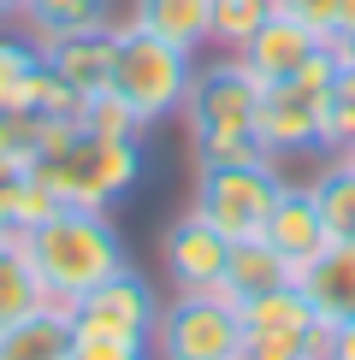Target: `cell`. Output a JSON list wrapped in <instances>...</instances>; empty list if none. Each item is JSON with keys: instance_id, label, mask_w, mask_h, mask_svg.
I'll list each match as a JSON object with an SVG mask.
<instances>
[{"instance_id": "30", "label": "cell", "mask_w": 355, "mask_h": 360, "mask_svg": "<svg viewBox=\"0 0 355 360\" xmlns=\"http://www.w3.org/2000/svg\"><path fill=\"white\" fill-rule=\"evenodd\" d=\"M285 18H296V24H308L314 36H332V24H337V0H273Z\"/></svg>"}, {"instance_id": "31", "label": "cell", "mask_w": 355, "mask_h": 360, "mask_svg": "<svg viewBox=\"0 0 355 360\" xmlns=\"http://www.w3.org/2000/svg\"><path fill=\"white\" fill-rule=\"evenodd\" d=\"M314 360H355V319H344V325H320Z\"/></svg>"}, {"instance_id": "1", "label": "cell", "mask_w": 355, "mask_h": 360, "mask_svg": "<svg viewBox=\"0 0 355 360\" xmlns=\"http://www.w3.org/2000/svg\"><path fill=\"white\" fill-rule=\"evenodd\" d=\"M18 236H24V254L36 266L48 302H66V307L130 266L125 236L107 219V207H59V213H48L42 224H30Z\"/></svg>"}, {"instance_id": "24", "label": "cell", "mask_w": 355, "mask_h": 360, "mask_svg": "<svg viewBox=\"0 0 355 360\" xmlns=\"http://www.w3.org/2000/svg\"><path fill=\"white\" fill-rule=\"evenodd\" d=\"M355 148V59H337L325 83V154Z\"/></svg>"}, {"instance_id": "2", "label": "cell", "mask_w": 355, "mask_h": 360, "mask_svg": "<svg viewBox=\"0 0 355 360\" xmlns=\"http://www.w3.org/2000/svg\"><path fill=\"white\" fill-rule=\"evenodd\" d=\"M337 59L332 48H320L296 77L285 83H266L261 89V107H255V142L266 148V160L278 166H314L325 154V83H332Z\"/></svg>"}, {"instance_id": "5", "label": "cell", "mask_w": 355, "mask_h": 360, "mask_svg": "<svg viewBox=\"0 0 355 360\" xmlns=\"http://www.w3.org/2000/svg\"><path fill=\"white\" fill-rule=\"evenodd\" d=\"M154 360H237L243 349V313L225 290H172L154 313Z\"/></svg>"}, {"instance_id": "33", "label": "cell", "mask_w": 355, "mask_h": 360, "mask_svg": "<svg viewBox=\"0 0 355 360\" xmlns=\"http://www.w3.org/2000/svg\"><path fill=\"white\" fill-rule=\"evenodd\" d=\"M332 36L337 41H355V0H337V24H332ZM325 36V41H332Z\"/></svg>"}, {"instance_id": "6", "label": "cell", "mask_w": 355, "mask_h": 360, "mask_svg": "<svg viewBox=\"0 0 355 360\" xmlns=\"http://www.w3.org/2000/svg\"><path fill=\"white\" fill-rule=\"evenodd\" d=\"M285 184L278 160H243V166H196V213L207 224H219L225 236H255L266 213H273V195Z\"/></svg>"}, {"instance_id": "16", "label": "cell", "mask_w": 355, "mask_h": 360, "mask_svg": "<svg viewBox=\"0 0 355 360\" xmlns=\"http://www.w3.org/2000/svg\"><path fill=\"white\" fill-rule=\"evenodd\" d=\"M278 283H296V266L278 254L266 236H231L225 248V272H219V290L231 295V302H249V295H266L278 290Z\"/></svg>"}, {"instance_id": "23", "label": "cell", "mask_w": 355, "mask_h": 360, "mask_svg": "<svg viewBox=\"0 0 355 360\" xmlns=\"http://www.w3.org/2000/svg\"><path fill=\"white\" fill-rule=\"evenodd\" d=\"M42 71V48L30 36H0V112L30 107V83Z\"/></svg>"}, {"instance_id": "28", "label": "cell", "mask_w": 355, "mask_h": 360, "mask_svg": "<svg viewBox=\"0 0 355 360\" xmlns=\"http://www.w3.org/2000/svg\"><path fill=\"white\" fill-rule=\"evenodd\" d=\"M243 160H266L255 136H201L189 142V166H243Z\"/></svg>"}, {"instance_id": "12", "label": "cell", "mask_w": 355, "mask_h": 360, "mask_svg": "<svg viewBox=\"0 0 355 360\" xmlns=\"http://www.w3.org/2000/svg\"><path fill=\"white\" fill-rule=\"evenodd\" d=\"M243 313V337H273V342H296V349L314 354L320 342V313L308 307L302 283H278V290L266 295H249V302H237Z\"/></svg>"}, {"instance_id": "25", "label": "cell", "mask_w": 355, "mask_h": 360, "mask_svg": "<svg viewBox=\"0 0 355 360\" xmlns=\"http://www.w3.org/2000/svg\"><path fill=\"white\" fill-rule=\"evenodd\" d=\"M83 89L77 83H66L59 71L42 59V71H36V83H30V107L24 112H36V118H83Z\"/></svg>"}, {"instance_id": "3", "label": "cell", "mask_w": 355, "mask_h": 360, "mask_svg": "<svg viewBox=\"0 0 355 360\" xmlns=\"http://www.w3.org/2000/svg\"><path fill=\"white\" fill-rule=\"evenodd\" d=\"M36 177L59 195V207H113L142 177V136H95L77 130V142L36 160Z\"/></svg>"}, {"instance_id": "22", "label": "cell", "mask_w": 355, "mask_h": 360, "mask_svg": "<svg viewBox=\"0 0 355 360\" xmlns=\"http://www.w3.org/2000/svg\"><path fill=\"white\" fill-rule=\"evenodd\" d=\"M266 18H273V0H207V48L237 53Z\"/></svg>"}, {"instance_id": "21", "label": "cell", "mask_w": 355, "mask_h": 360, "mask_svg": "<svg viewBox=\"0 0 355 360\" xmlns=\"http://www.w3.org/2000/svg\"><path fill=\"white\" fill-rule=\"evenodd\" d=\"M42 302H48V290H42L36 266H30V254H24V236L0 231V325L30 313V307H42Z\"/></svg>"}, {"instance_id": "20", "label": "cell", "mask_w": 355, "mask_h": 360, "mask_svg": "<svg viewBox=\"0 0 355 360\" xmlns=\"http://www.w3.org/2000/svg\"><path fill=\"white\" fill-rule=\"evenodd\" d=\"M48 213H59V195L36 177V166L0 160V231H30Z\"/></svg>"}, {"instance_id": "10", "label": "cell", "mask_w": 355, "mask_h": 360, "mask_svg": "<svg viewBox=\"0 0 355 360\" xmlns=\"http://www.w3.org/2000/svg\"><path fill=\"white\" fill-rule=\"evenodd\" d=\"M261 236L285 254L296 272H302V266L332 243V231H325V219H320V201H314V189H308V177H285V184H278L273 213H266Z\"/></svg>"}, {"instance_id": "19", "label": "cell", "mask_w": 355, "mask_h": 360, "mask_svg": "<svg viewBox=\"0 0 355 360\" xmlns=\"http://www.w3.org/2000/svg\"><path fill=\"white\" fill-rule=\"evenodd\" d=\"M308 189L320 201V219L332 231V243H355V166L344 154H320L308 172Z\"/></svg>"}, {"instance_id": "7", "label": "cell", "mask_w": 355, "mask_h": 360, "mask_svg": "<svg viewBox=\"0 0 355 360\" xmlns=\"http://www.w3.org/2000/svg\"><path fill=\"white\" fill-rule=\"evenodd\" d=\"M255 107H261V83L249 77V65L237 53H213L201 65L196 59V77H189V101H184V124L189 142L201 136H255Z\"/></svg>"}, {"instance_id": "4", "label": "cell", "mask_w": 355, "mask_h": 360, "mask_svg": "<svg viewBox=\"0 0 355 360\" xmlns=\"http://www.w3.org/2000/svg\"><path fill=\"white\" fill-rule=\"evenodd\" d=\"M196 59L189 48H178V41H160L148 36V30L125 24L118 18V65H113V89L130 101V112L142 118L148 130L166 124V118L184 112L189 101V77H196Z\"/></svg>"}, {"instance_id": "27", "label": "cell", "mask_w": 355, "mask_h": 360, "mask_svg": "<svg viewBox=\"0 0 355 360\" xmlns=\"http://www.w3.org/2000/svg\"><path fill=\"white\" fill-rule=\"evenodd\" d=\"M0 160H18V166L42 160V118L36 112H0Z\"/></svg>"}, {"instance_id": "35", "label": "cell", "mask_w": 355, "mask_h": 360, "mask_svg": "<svg viewBox=\"0 0 355 360\" xmlns=\"http://www.w3.org/2000/svg\"><path fill=\"white\" fill-rule=\"evenodd\" d=\"M344 160H349V166H355V148H344Z\"/></svg>"}, {"instance_id": "11", "label": "cell", "mask_w": 355, "mask_h": 360, "mask_svg": "<svg viewBox=\"0 0 355 360\" xmlns=\"http://www.w3.org/2000/svg\"><path fill=\"white\" fill-rule=\"evenodd\" d=\"M320 48H325V36H314L308 24H296V18H285V12L273 6V18H266L255 36H249L243 48H237V59H243V65H249V77L266 89V83L296 77V71H302Z\"/></svg>"}, {"instance_id": "13", "label": "cell", "mask_w": 355, "mask_h": 360, "mask_svg": "<svg viewBox=\"0 0 355 360\" xmlns=\"http://www.w3.org/2000/svg\"><path fill=\"white\" fill-rule=\"evenodd\" d=\"M77 319L66 302H42L0 325V360H71Z\"/></svg>"}, {"instance_id": "29", "label": "cell", "mask_w": 355, "mask_h": 360, "mask_svg": "<svg viewBox=\"0 0 355 360\" xmlns=\"http://www.w3.org/2000/svg\"><path fill=\"white\" fill-rule=\"evenodd\" d=\"M71 360H154L148 342H130V337H95V331H77L71 342Z\"/></svg>"}, {"instance_id": "9", "label": "cell", "mask_w": 355, "mask_h": 360, "mask_svg": "<svg viewBox=\"0 0 355 360\" xmlns=\"http://www.w3.org/2000/svg\"><path fill=\"white\" fill-rule=\"evenodd\" d=\"M225 248H231V236L189 207V213H178L160 231V272H166L172 290H219Z\"/></svg>"}, {"instance_id": "32", "label": "cell", "mask_w": 355, "mask_h": 360, "mask_svg": "<svg viewBox=\"0 0 355 360\" xmlns=\"http://www.w3.org/2000/svg\"><path fill=\"white\" fill-rule=\"evenodd\" d=\"M237 360H314L308 349H296V342H273V337H243V349Z\"/></svg>"}, {"instance_id": "17", "label": "cell", "mask_w": 355, "mask_h": 360, "mask_svg": "<svg viewBox=\"0 0 355 360\" xmlns=\"http://www.w3.org/2000/svg\"><path fill=\"white\" fill-rule=\"evenodd\" d=\"M125 24H137L160 41H178L189 53L207 48V0H130Z\"/></svg>"}, {"instance_id": "15", "label": "cell", "mask_w": 355, "mask_h": 360, "mask_svg": "<svg viewBox=\"0 0 355 360\" xmlns=\"http://www.w3.org/2000/svg\"><path fill=\"white\" fill-rule=\"evenodd\" d=\"M308 307L320 313V325H344L355 319V243H325L314 260L296 272Z\"/></svg>"}, {"instance_id": "26", "label": "cell", "mask_w": 355, "mask_h": 360, "mask_svg": "<svg viewBox=\"0 0 355 360\" xmlns=\"http://www.w3.org/2000/svg\"><path fill=\"white\" fill-rule=\"evenodd\" d=\"M83 130H95V136H142V118L130 112V101L118 95V89H95V95L83 101V118H77Z\"/></svg>"}, {"instance_id": "14", "label": "cell", "mask_w": 355, "mask_h": 360, "mask_svg": "<svg viewBox=\"0 0 355 360\" xmlns=\"http://www.w3.org/2000/svg\"><path fill=\"white\" fill-rule=\"evenodd\" d=\"M42 59L59 71L66 83H77L83 95L95 89H113V65H118V24H95V30H77V36H59L42 48Z\"/></svg>"}, {"instance_id": "8", "label": "cell", "mask_w": 355, "mask_h": 360, "mask_svg": "<svg viewBox=\"0 0 355 360\" xmlns=\"http://www.w3.org/2000/svg\"><path fill=\"white\" fill-rule=\"evenodd\" d=\"M154 283L142 272H113L107 283H95L89 295L71 302V319H77V331H95V337H130V342H148L154 337Z\"/></svg>"}, {"instance_id": "18", "label": "cell", "mask_w": 355, "mask_h": 360, "mask_svg": "<svg viewBox=\"0 0 355 360\" xmlns=\"http://www.w3.org/2000/svg\"><path fill=\"white\" fill-rule=\"evenodd\" d=\"M118 0H30L24 6V36L36 48H48L59 36H77V30H95V24H118Z\"/></svg>"}, {"instance_id": "34", "label": "cell", "mask_w": 355, "mask_h": 360, "mask_svg": "<svg viewBox=\"0 0 355 360\" xmlns=\"http://www.w3.org/2000/svg\"><path fill=\"white\" fill-rule=\"evenodd\" d=\"M24 6L30 0H0V24H24Z\"/></svg>"}]
</instances>
